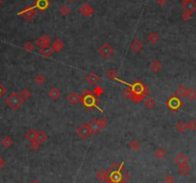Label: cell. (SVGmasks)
<instances>
[{
	"instance_id": "cell-1",
	"label": "cell",
	"mask_w": 196,
	"mask_h": 183,
	"mask_svg": "<svg viewBox=\"0 0 196 183\" xmlns=\"http://www.w3.org/2000/svg\"><path fill=\"white\" fill-rule=\"evenodd\" d=\"M107 172V183H126L131 177L130 174L123 169V163H113Z\"/></svg>"
},
{
	"instance_id": "cell-11",
	"label": "cell",
	"mask_w": 196,
	"mask_h": 183,
	"mask_svg": "<svg viewBox=\"0 0 196 183\" xmlns=\"http://www.w3.org/2000/svg\"><path fill=\"white\" fill-rule=\"evenodd\" d=\"M86 82L90 86L96 85L99 82V76L97 74H95V73H92V72L89 73V74L86 76Z\"/></svg>"
},
{
	"instance_id": "cell-46",
	"label": "cell",
	"mask_w": 196,
	"mask_h": 183,
	"mask_svg": "<svg viewBox=\"0 0 196 183\" xmlns=\"http://www.w3.org/2000/svg\"><path fill=\"white\" fill-rule=\"evenodd\" d=\"M157 3H158V5L163 7V6H165L166 3H167V0H157Z\"/></svg>"
},
{
	"instance_id": "cell-36",
	"label": "cell",
	"mask_w": 196,
	"mask_h": 183,
	"mask_svg": "<svg viewBox=\"0 0 196 183\" xmlns=\"http://www.w3.org/2000/svg\"><path fill=\"white\" fill-rule=\"evenodd\" d=\"M44 82H45V78L43 77L42 75H37V76H35V78H34V83L39 84V85L42 84Z\"/></svg>"
},
{
	"instance_id": "cell-23",
	"label": "cell",
	"mask_w": 196,
	"mask_h": 183,
	"mask_svg": "<svg viewBox=\"0 0 196 183\" xmlns=\"http://www.w3.org/2000/svg\"><path fill=\"white\" fill-rule=\"evenodd\" d=\"M47 139H48V136L44 131H41V130L37 131V139H36V140H37L40 144L44 143L45 141H47Z\"/></svg>"
},
{
	"instance_id": "cell-25",
	"label": "cell",
	"mask_w": 196,
	"mask_h": 183,
	"mask_svg": "<svg viewBox=\"0 0 196 183\" xmlns=\"http://www.w3.org/2000/svg\"><path fill=\"white\" fill-rule=\"evenodd\" d=\"M48 94H49V97L50 98L56 100V99H58V98L61 96V91H60V89H58L57 87H53V88L50 89V91H49Z\"/></svg>"
},
{
	"instance_id": "cell-24",
	"label": "cell",
	"mask_w": 196,
	"mask_h": 183,
	"mask_svg": "<svg viewBox=\"0 0 196 183\" xmlns=\"http://www.w3.org/2000/svg\"><path fill=\"white\" fill-rule=\"evenodd\" d=\"M128 147L133 151H139L140 148V141H137L136 139H133L132 141L129 142Z\"/></svg>"
},
{
	"instance_id": "cell-10",
	"label": "cell",
	"mask_w": 196,
	"mask_h": 183,
	"mask_svg": "<svg viewBox=\"0 0 196 183\" xmlns=\"http://www.w3.org/2000/svg\"><path fill=\"white\" fill-rule=\"evenodd\" d=\"M67 99L72 106H76L80 103V102H81V96H80V95L75 91H71L67 95Z\"/></svg>"
},
{
	"instance_id": "cell-5",
	"label": "cell",
	"mask_w": 196,
	"mask_h": 183,
	"mask_svg": "<svg viewBox=\"0 0 196 183\" xmlns=\"http://www.w3.org/2000/svg\"><path fill=\"white\" fill-rule=\"evenodd\" d=\"M165 105L171 111H178L180 107L183 106V101L177 95H173V96L166 100Z\"/></svg>"
},
{
	"instance_id": "cell-21",
	"label": "cell",
	"mask_w": 196,
	"mask_h": 183,
	"mask_svg": "<svg viewBox=\"0 0 196 183\" xmlns=\"http://www.w3.org/2000/svg\"><path fill=\"white\" fill-rule=\"evenodd\" d=\"M159 39V36L158 33L155 32V31L151 32V33L147 35V40L151 43L152 45H155L156 43L158 42Z\"/></svg>"
},
{
	"instance_id": "cell-52",
	"label": "cell",
	"mask_w": 196,
	"mask_h": 183,
	"mask_svg": "<svg viewBox=\"0 0 196 183\" xmlns=\"http://www.w3.org/2000/svg\"><path fill=\"white\" fill-rule=\"evenodd\" d=\"M0 158H1V156H0Z\"/></svg>"
},
{
	"instance_id": "cell-16",
	"label": "cell",
	"mask_w": 196,
	"mask_h": 183,
	"mask_svg": "<svg viewBox=\"0 0 196 183\" xmlns=\"http://www.w3.org/2000/svg\"><path fill=\"white\" fill-rule=\"evenodd\" d=\"M50 43V38L47 35H41L37 39V45L40 48L48 46Z\"/></svg>"
},
{
	"instance_id": "cell-22",
	"label": "cell",
	"mask_w": 196,
	"mask_h": 183,
	"mask_svg": "<svg viewBox=\"0 0 196 183\" xmlns=\"http://www.w3.org/2000/svg\"><path fill=\"white\" fill-rule=\"evenodd\" d=\"M107 177H108V172L107 171H98L96 174H95V179L100 181V182H103V181H106L107 180Z\"/></svg>"
},
{
	"instance_id": "cell-9",
	"label": "cell",
	"mask_w": 196,
	"mask_h": 183,
	"mask_svg": "<svg viewBox=\"0 0 196 183\" xmlns=\"http://www.w3.org/2000/svg\"><path fill=\"white\" fill-rule=\"evenodd\" d=\"M89 127H90V133H91V135H95L97 133H99V131L102 129V128L100 127L99 123L97 121V119H91L90 122H89Z\"/></svg>"
},
{
	"instance_id": "cell-45",
	"label": "cell",
	"mask_w": 196,
	"mask_h": 183,
	"mask_svg": "<svg viewBox=\"0 0 196 183\" xmlns=\"http://www.w3.org/2000/svg\"><path fill=\"white\" fill-rule=\"evenodd\" d=\"M5 93H6V88L3 86V84H1V83H0V99L4 96Z\"/></svg>"
},
{
	"instance_id": "cell-35",
	"label": "cell",
	"mask_w": 196,
	"mask_h": 183,
	"mask_svg": "<svg viewBox=\"0 0 196 183\" xmlns=\"http://www.w3.org/2000/svg\"><path fill=\"white\" fill-rule=\"evenodd\" d=\"M117 76H118L117 71L115 69H110L107 72V77L111 80H117Z\"/></svg>"
},
{
	"instance_id": "cell-39",
	"label": "cell",
	"mask_w": 196,
	"mask_h": 183,
	"mask_svg": "<svg viewBox=\"0 0 196 183\" xmlns=\"http://www.w3.org/2000/svg\"><path fill=\"white\" fill-rule=\"evenodd\" d=\"M70 12H71V9L68 6H62L60 9V13L63 14V16H67V14H69Z\"/></svg>"
},
{
	"instance_id": "cell-26",
	"label": "cell",
	"mask_w": 196,
	"mask_h": 183,
	"mask_svg": "<svg viewBox=\"0 0 196 183\" xmlns=\"http://www.w3.org/2000/svg\"><path fill=\"white\" fill-rule=\"evenodd\" d=\"M1 143H2V145L4 146L5 148H10V147H12V145H13V139H12L11 136L6 135V136H4L2 138Z\"/></svg>"
},
{
	"instance_id": "cell-4",
	"label": "cell",
	"mask_w": 196,
	"mask_h": 183,
	"mask_svg": "<svg viewBox=\"0 0 196 183\" xmlns=\"http://www.w3.org/2000/svg\"><path fill=\"white\" fill-rule=\"evenodd\" d=\"M129 86H130L131 90H132L130 100L132 99L134 96H136V95H140V96H143L144 98L146 96H148V94H149L148 88L141 82H140V80H136L134 84H132Z\"/></svg>"
},
{
	"instance_id": "cell-31",
	"label": "cell",
	"mask_w": 196,
	"mask_h": 183,
	"mask_svg": "<svg viewBox=\"0 0 196 183\" xmlns=\"http://www.w3.org/2000/svg\"><path fill=\"white\" fill-rule=\"evenodd\" d=\"M186 97L190 102H193L194 100H196V90L194 88H190L187 90Z\"/></svg>"
},
{
	"instance_id": "cell-3",
	"label": "cell",
	"mask_w": 196,
	"mask_h": 183,
	"mask_svg": "<svg viewBox=\"0 0 196 183\" xmlns=\"http://www.w3.org/2000/svg\"><path fill=\"white\" fill-rule=\"evenodd\" d=\"M5 103L10 108H12L13 110H17L21 106V105L24 103V101L22 100V98L20 97V95L17 92L13 91L9 95L8 98L5 100Z\"/></svg>"
},
{
	"instance_id": "cell-43",
	"label": "cell",
	"mask_w": 196,
	"mask_h": 183,
	"mask_svg": "<svg viewBox=\"0 0 196 183\" xmlns=\"http://www.w3.org/2000/svg\"><path fill=\"white\" fill-rule=\"evenodd\" d=\"M182 19L185 20V21H187L188 19H190L191 17V13H188V12H185L184 13H182Z\"/></svg>"
},
{
	"instance_id": "cell-37",
	"label": "cell",
	"mask_w": 196,
	"mask_h": 183,
	"mask_svg": "<svg viewBox=\"0 0 196 183\" xmlns=\"http://www.w3.org/2000/svg\"><path fill=\"white\" fill-rule=\"evenodd\" d=\"M24 49L27 51V52L31 53V52H33V51H34L35 46H34V44H33L31 41H27L25 44H24Z\"/></svg>"
},
{
	"instance_id": "cell-2",
	"label": "cell",
	"mask_w": 196,
	"mask_h": 183,
	"mask_svg": "<svg viewBox=\"0 0 196 183\" xmlns=\"http://www.w3.org/2000/svg\"><path fill=\"white\" fill-rule=\"evenodd\" d=\"M81 102L83 106L86 109H93L96 106L97 104V99L96 96L90 90H86L82 95H81Z\"/></svg>"
},
{
	"instance_id": "cell-47",
	"label": "cell",
	"mask_w": 196,
	"mask_h": 183,
	"mask_svg": "<svg viewBox=\"0 0 196 183\" xmlns=\"http://www.w3.org/2000/svg\"><path fill=\"white\" fill-rule=\"evenodd\" d=\"M4 166H5V160L1 157L0 158V170H1Z\"/></svg>"
},
{
	"instance_id": "cell-30",
	"label": "cell",
	"mask_w": 196,
	"mask_h": 183,
	"mask_svg": "<svg viewBox=\"0 0 196 183\" xmlns=\"http://www.w3.org/2000/svg\"><path fill=\"white\" fill-rule=\"evenodd\" d=\"M150 68L154 72H159L162 70V63L159 61H154V62H152V63L150 64Z\"/></svg>"
},
{
	"instance_id": "cell-33",
	"label": "cell",
	"mask_w": 196,
	"mask_h": 183,
	"mask_svg": "<svg viewBox=\"0 0 196 183\" xmlns=\"http://www.w3.org/2000/svg\"><path fill=\"white\" fill-rule=\"evenodd\" d=\"M154 155H155L158 159H163V158L166 155V151H165L163 148H158V149L154 151Z\"/></svg>"
},
{
	"instance_id": "cell-7",
	"label": "cell",
	"mask_w": 196,
	"mask_h": 183,
	"mask_svg": "<svg viewBox=\"0 0 196 183\" xmlns=\"http://www.w3.org/2000/svg\"><path fill=\"white\" fill-rule=\"evenodd\" d=\"M76 133L82 139H86L91 135L90 129V127L88 124H83V125L80 126L76 130Z\"/></svg>"
},
{
	"instance_id": "cell-8",
	"label": "cell",
	"mask_w": 196,
	"mask_h": 183,
	"mask_svg": "<svg viewBox=\"0 0 196 183\" xmlns=\"http://www.w3.org/2000/svg\"><path fill=\"white\" fill-rule=\"evenodd\" d=\"M19 16L24 17L27 21H31L34 17L36 16V11L34 7H27L26 9H24L21 13H19Z\"/></svg>"
},
{
	"instance_id": "cell-17",
	"label": "cell",
	"mask_w": 196,
	"mask_h": 183,
	"mask_svg": "<svg viewBox=\"0 0 196 183\" xmlns=\"http://www.w3.org/2000/svg\"><path fill=\"white\" fill-rule=\"evenodd\" d=\"M131 48L136 53H140V51L143 49V43L140 39H135L133 42L131 43Z\"/></svg>"
},
{
	"instance_id": "cell-18",
	"label": "cell",
	"mask_w": 196,
	"mask_h": 183,
	"mask_svg": "<svg viewBox=\"0 0 196 183\" xmlns=\"http://www.w3.org/2000/svg\"><path fill=\"white\" fill-rule=\"evenodd\" d=\"M64 45H65L64 42H63L61 39H55L54 42H53L52 48L54 49L55 52L59 53V52H61V51L64 48Z\"/></svg>"
},
{
	"instance_id": "cell-27",
	"label": "cell",
	"mask_w": 196,
	"mask_h": 183,
	"mask_svg": "<svg viewBox=\"0 0 196 183\" xmlns=\"http://www.w3.org/2000/svg\"><path fill=\"white\" fill-rule=\"evenodd\" d=\"M176 129L181 133H184L185 131L187 129V124L185 121H180L176 125Z\"/></svg>"
},
{
	"instance_id": "cell-19",
	"label": "cell",
	"mask_w": 196,
	"mask_h": 183,
	"mask_svg": "<svg viewBox=\"0 0 196 183\" xmlns=\"http://www.w3.org/2000/svg\"><path fill=\"white\" fill-rule=\"evenodd\" d=\"M174 161H175V163L178 165V167H180L185 164H187V157L186 156V155H184V153H179V155L175 157V159H174Z\"/></svg>"
},
{
	"instance_id": "cell-13",
	"label": "cell",
	"mask_w": 196,
	"mask_h": 183,
	"mask_svg": "<svg viewBox=\"0 0 196 183\" xmlns=\"http://www.w3.org/2000/svg\"><path fill=\"white\" fill-rule=\"evenodd\" d=\"M49 7L48 0H36L35 8H37L40 12H44Z\"/></svg>"
},
{
	"instance_id": "cell-41",
	"label": "cell",
	"mask_w": 196,
	"mask_h": 183,
	"mask_svg": "<svg viewBox=\"0 0 196 183\" xmlns=\"http://www.w3.org/2000/svg\"><path fill=\"white\" fill-rule=\"evenodd\" d=\"M187 129H190V130H196V120L195 119H191L187 123Z\"/></svg>"
},
{
	"instance_id": "cell-49",
	"label": "cell",
	"mask_w": 196,
	"mask_h": 183,
	"mask_svg": "<svg viewBox=\"0 0 196 183\" xmlns=\"http://www.w3.org/2000/svg\"><path fill=\"white\" fill-rule=\"evenodd\" d=\"M181 2H182V4H184V3H186V2H187L188 0H180Z\"/></svg>"
},
{
	"instance_id": "cell-28",
	"label": "cell",
	"mask_w": 196,
	"mask_h": 183,
	"mask_svg": "<svg viewBox=\"0 0 196 183\" xmlns=\"http://www.w3.org/2000/svg\"><path fill=\"white\" fill-rule=\"evenodd\" d=\"M187 88L185 85H180L177 90H176V95L179 97H186V93H187Z\"/></svg>"
},
{
	"instance_id": "cell-6",
	"label": "cell",
	"mask_w": 196,
	"mask_h": 183,
	"mask_svg": "<svg viewBox=\"0 0 196 183\" xmlns=\"http://www.w3.org/2000/svg\"><path fill=\"white\" fill-rule=\"evenodd\" d=\"M114 52L113 48L112 47V45L110 44V43L108 42H105L103 43L102 45H101L98 49V53L100 54V56L104 58H110Z\"/></svg>"
},
{
	"instance_id": "cell-48",
	"label": "cell",
	"mask_w": 196,
	"mask_h": 183,
	"mask_svg": "<svg viewBox=\"0 0 196 183\" xmlns=\"http://www.w3.org/2000/svg\"><path fill=\"white\" fill-rule=\"evenodd\" d=\"M28 183H40L39 180H37V179H34V180H31V181H29Z\"/></svg>"
},
{
	"instance_id": "cell-50",
	"label": "cell",
	"mask_w": 196,
	"mask_h": 183,
	"mask_svg": "<svg viewBox=\"0 0 196 183\" xmlns=\"http://www.w3.org/2000/svg\"><path fill=\"white\" fill-rule=\"evenodd\" d=\"M68 1H69V2H74L75 0H68Z\"/></svg>"
},
{
	"instance_id": "cell-42",
	"label": "cell",
	"mask_w": 196,
	"mask_h": 183,
	"mask_svg": "<svg viewBox=\"0 0 196 183\" xmlns=\"http://www.w3.org/2000/svg\"><path fill=\"white\" fill-rule=\"evenodd\" d=\"M97 121H98V123H99L100 127L102 128V129H103L104 127H106V125L108 124V120H107L106 118H104V117H101V118H98Z\"/></svg>"
},
{
	"instance_id": "cell-20",
	"label": "cell",
	"mask_w": 196,
	"mask_h": 183,
	"mask_svg": "<svg viewBox=\"0 0 196 183\" xmlns=\"http://www.w3.org/2000/svg\"><path fill=\"white\" fill-rule=\"evenodd\" d=\"M25 137H26V139L30 143L34 142V141H36V139H37V131H36L34 129H30L26 133Z\"/></svg>"
},
{
	"instance_id": "cell-15",
	"label": "cell",
	"mask_w": 196,
	"mask_h": 183,
	"mask_svg": "<svg viewBox=\"0 0 196 183\" xmlns=\"http://www.w3.org/2000/svg\"><path fill=\"white\" fill-rule=\"evenodd\" d=\"M183 8L185 10V12H188V13H192L196 10V3L193 1V0H188L187 2L183 4Z\"/></svg>"
},
{
	"instance_id": "cell-44",
	"label": "cell",
	"mask_w": 196,
	"mask_h": 183,
	"mask_svg": "<svg viewBox=\"0 0 196 183\" xmlns=\"http://www.w3.org/2000/svg\"><path fill=\"white\" fill-rule=\"evenodd\" d=\"M175 182V179L172 177V175H166L164 177V183H174Z\"/></svg>"
},
{
	"instance_id": "cell-14",
	"label": "cell",
	"mask_w": 196,
	"mask_h": 183,
	"mask_svg": "<svg viewBox=\"0 0 196 183\" xmlns=\"http://www.w3.org/2000/svg\"><path fill=\"white\" fill-rule=\"evenodd\" d=\"M54 49L52 48V46H45V47H42L40 49V54L44 57V58H50L53 54H54Z\"/></svg>"
},
{
	"instance_id": "cell-12",
	"label": "cell",
	"mask_w": 196,
	"mask_h": 183,
	"mask_svg": "<svg viewBox=\"0 0 196 183\" xmlns=\"http://www.w3.org/2000/svg\"><path fill=\"white\" fill-rule=\"evenodd\" d=\"M80 13H81L84 17H90L91 14H93L94 10L91 6H90L88 3L83 4L81 7H80Z\"/></svg>"
},
{
	"instance_id": "cell-29",
	"label": "cell",
	"mask_w": 196,
	"mask_h": 183,
	"mask_svg": "<svg viewBox=\"0 0 196 183\" xmlns=\"http://www.w3.org/2000/svg\"><path fill=\"white\" fill-rule=\"evenodd\" d=\"M19 95H20V97L22 98V100L25 102V100L29 99L32 96V92H31V90H29L28 88H23L22 90H21V92L19 93Z\"/></svg>"
},
{
	"instance_id": "cell-32",
	"label": "cell",
	"mask_w": 196,
	"mask_h": 183,
	"mask_svg": "<svg viewBox=\"0 0 196 183\" xmlns=\"http://www.w3.org/2000/svg\"><path fill=\"white\" fill-rule=\"evenodd\" d=\"M190 167L188 166L187 164H185L183 166H180L179 167V173H180V174L187 175L188 174H190Z\"/></svg>"
},
{
	"instance_id": "cell-51",
	"label": "cell",
	"mask_w": 196,
	"mask_h": 183,
	"mask_svg": "<svg viewBox=\"0 0 196 183\" xmlns=\"http://www.w3.org/2000/svg\"><path fill=\"white\" fill-rule=\"evenodd\" d=\"M0 4H1V1H0Z\"/></svg>"
},
{
	"instance_id": "cell-40",
	"label": "cell",
	"mask_w": 196,
	"mask_h": 183,
	"mask_svg": "<svg viewBox=\"0 0 196 183\" xmlns=\"http://www.w3.org/2000/svg\"><path fill=\"white\" fill-rule=\"evenodd\" d=\"M40 145H41V144H40L37 140H36V141L30 143V149H31L32 151H37L40 148Z\"/></svg>"
},
{
	"instance_id": "cell-34",
	"label": "cell",
	"mask_w": 196,
	"mask_h": 183,
	"mask_svg": "<svg viewBox=\"0 0 196 183\" xmlns=\"http://www.w3.org/2000/svg\"><path fill=\"white\" fill-rule=\"evenodd\" d=\"M144 106H145V107H146V108L151 109V108H153L156 106V101L153 98H147L146 100L144 101Z\"/></svg>"
},
{
	"instance_id": "cell-38",
	"label": "cell",
	"mask_w": 196,
	"mask_h": 183,
	"mask_svg": "<svg viewBox=\"0 0 196 183\" xmlns=\"http://www.w3.org/2000/svg\"><path fill=\"white\" fill-rule=\"evenodd\" d=\"M103 92H104L103 88H102L101 86H99V85L95 86V88H94V89L92 90V93H93L94 95H95V96H97V97L101 96V95L103 94Z\"/></svg>"
}]
</instances>
